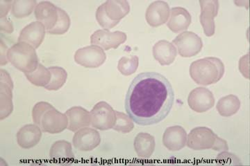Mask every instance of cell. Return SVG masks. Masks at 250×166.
<instances>
[{"label":"cell","instance_id":"cell-31","mask_svg":"<svg viewBox=\"0 0 250 166\" xmlns=\"http://www.w3.org/2000/svg\"><path fill=\"white\" fill-rule=\"evenodd\" d=\"M116 123L112 129L123 134H126L133 130L134 128V121L129 116L118 111H116Z\"/></svg>","mask_w":250,"mask_h":166},{"label":"cell","instance_id":"cell-35","mask_svg":"<svg viewBox=\"0 0 250 166\" xmlns=\"http://www.w3.org/2000/svg\"><path fill=\"white\" fill-rule=\"evenodd\" d=\"M13 1H1V18H6L9 10L12 8Z\"/></svg>","mask_w":250,"mask_h":166},{"label":"cell","instance_id":"cell-36","mask_svg":"<svg viewBox=\"0 0 250 166\" xmlns=\"http://www.w3.org/2000/svg\"><path fill=\"white\" fill-rule=\"evenodd\" d=\"M9 49H7L4 42L1 41V65H4L7 63V52Z\"/></svg>","mask_w":250,"mask_h":166},{"label":"cell","instance_id":"cell-20","mask_svg":"<svg viewBox=\"0 0 250 166\" xmlns=\"http://www.w3.org/2000/svg\"><path fill=\"white\" fill-rule=\"evenodd\" d=\"M192 22V17L187 9L174 7L170 10V17L167 22V27L175 34L187 30Z\"/></svg>","mask_w":250,"mask_h":166},{"label":"cell","instance_id":"cell-15","mask_svg":"<svg viewBox=\"0 0 250 166\" xmlns=\"http://www.w3.org/2000/svg\"><path fill=\"white\" fill-rule=\"evenodd\" d=\"M57 6L48 1H42L36 5L34 15L38 22L45 26L46 31L53 29L58 20Z\"/></svg>","mask_w":250,"mask_h":166},{"label":"cell","instance_id":"cell-2","mask_svg":"<svg viewBox=\"0 0 250 166\" xmlns=\"http://www.w3.org/2000/svg\"><path fill=\"white\" fill-rule=\"evenodd\" d=\"M34 124L43 132L56 134L62 133L67 128V118L65 114L59 111L47 102H39L32 110Z\"/></svg>","mask_w":250,"mask_h":166},{"label":"cell","instance_id":"cell-30","mask_svg":"<svg viewBox=\"0 0 250 166\" xmlns=\"http://www.w3.org/2000/svg\"><path fill=\"white\" fill-rule=\"evenodd\" d=\"M58 10V20L53 29L47 31V34L51 35H63L70 29V18L64 10L57 8Z\"/></svg>","mask_w":250,"mask_h":166},{"label":"cell","instance_id":"cell-10","mask_svg":"<svg viewBox=\"0 0 250 166\" xmlns=\"http://www.w3.org/2000/svg\"><path fill=\"white\" fill-rule=\"evenodd\" d=\"M188 104L195 112H206L214 106V96L208 89L195 88L189 93Z\"/></svg>","mask_w":250,"mask_h":166},{"label":"cell","instance_id":"cell-19","mask_svg":"<svg viewBox=\"0 0 250 166\" xmlns=\"http://www.w3.org/2000/svg\"><path fill=\"white\" fill-rule=\"evenodd\" d=\"M42 130L35 124L23 126L17 133L18 144L23 149H30L40 142Z\"/></svg>","mask_w":250,"mask_h":166},{"label":"cell","instance_id":"cell-25","mask_svg":"<svg viewBox=\"0 0 250 166\" xmlns=\"http://www.w3.org/2000/svg\"><path fill=\"white\" fill-rule=\"evenodd\" d=\"M49 156L54 160H71L74 158L71 144L63 140L56 141L51 147Z\"/></svg>","mask_w":250,"mask_h":166},{"label":"cell","instance_id":"cell-1","mask_svg":"<svg viewBox=\"0 0 250 166\" xmlns=\"http://www.w3.org/2000/svg\"><path fill=\"white\" fill-rule=\"evenodd\" d=\"M174 101L173 89L164 75L144 72L131 82L125 99V110L138 125L152 126L167 117Z\"/></svg>","mask_w":250,"mask_h":166},{"label":"cell","instance_id":"cell-28","mask_svg":"<svg viewBox=\"0 0 250 166\" xmlns=\"http://www.w3.org/2000/svg\"><path fill=\"white\" fill-rule=\"evenodd\" d=\"M48 70L51 72L52 78L45 88L49 91H57L60 90L66 82L67 72L61 67H50Z\"/></svg>","mask_w":250,"mask_h":166},{"label":"cell","instance_id":"cell-33","mask_svg":"<svg viewBox=\"0 0 250 166\" xmlns=\"http://www.w3.org/2000/svg\"><path fill=\"white\" fill-rule=\"evenodd\" d=\"M216 163L218 165L241 166L242 163L235 154L223 151L219 154L216 158Z\"/></svg>","mask_w":250,"mask_h":166},{"label":"cell","instance_id":"cell-23","mask_svg":"<svg viewBox=\"0 0 250 166\" xmlns=\"http://www.w3.org/2000/svg\"><path fill=\"white\" fill-rule=\"evenodd\" d=\"M104 5L106 16L114 22H120L130 11L129 2L126 0H107Z\"/></svg>","mask_w":250,"mask_h":166},{"label":"cell","instance_id":"cell-4","mask_svg":"<svg viewBox=\"0 0 250 166\" xmlns=\"http://www.w3.org/2000/svg\"><path fill=\"white\" fill-rule=\"evenodd\" d=\"M187 145L194 150H205L212 149L216 151H228V142L218 137L209 128L198 127L194 128L187 136Z\"/></svg>","mask_w":250,"mask_h":166},{"label":"cell","instance_id":"cell-24","mask_svg":"<svg viewBox=\"0 0 250 166\" xmlns=\"http://www.w3.org/2000/svg\"><path fill=\"white\" fill-rule=\"evenodd\" d=\"M241 108V101L235 95H228L220 98L217 103L216 109L224 117H230L236 114Z\"/></svg>","mask_w":250,"mask_h":166},{"label":"cell","instance_id":"cell-16","mask_svg":"<svg viewBox=\"0 0 250 166\" xmlns=\"http://www.w3.org/2000/svg\"><path fill=\"white\" fill-rule=\"evenodd\" d=\"M46 29L42 23L33 22L23 28L21 31L18 42H26L34 49L39 48L45 38Z\"/></svg>","mask_w":250,"mask_h":166},{"label":"cell","instance_id":"cell-11","mask_svg":"<svg viewBox=\"0 0 250 166\" xmlns=\"http://www.w3.org/2000/svg\"><path fill=\"white\" fill-rule=\"evenodd\" d=\"M72 143L78 150L89 152L100 146L101 136L96 129L90 128H82L74 134Z\"/></svg>","mask_w":250,"mask_h":166},{"label":"cell","instance_id":"cell-27","mask_svg":"<svg viewBox=\"0 0 250 166\" xmlns=\"http://www.w3.org/2000/svg\"><path fill=\"white\" fill-rule=\"evenodd\" d=\"M27 80L33 85L37 87H45L48 85L52 78V74L48 69L42 64H39L37 69L31 73L25 74Z\"/></svg>","mask_w":250,"mask_h":166},{"label":"cell","instance_id":"cell-22","mask_svg":"<svg viewBox=\"0 0 250 166\" xmlns=\"http://www.w3.org/2000/svg\"><path fill=\"white\" fill-rule=\"evenodd\" d=\"M134 146L135 151L139 157L148 159L154 153L155 139L148 133L141 132L135 138Z\"/></svg>","mask_w":250,"mask_h":166},{"label":"cell","instance_id":"cell-26","mask_svg":"<svg viewBox=\"0 0 250 166\" xmlns=\"http://www.w3.org/2000/svg\"><path fill=\"white\" fill-rule=\"evenodd\" d=\"M36 0H15L11 8V14L18 19L27 18L35 10Z\"/></svg>","mask_w":250,"mask_h":166},{"label":"cell","instance_id":"cell-7","mask_svg":"<svg viewBox=\"0 0 250 166\" xmlns=\"http://www.w3.org/2000/svg\"><path fill=\"white\" fill-rule=\"evenodd\" d=\"M179 55L183 57L195 56L203 47L201 37L192 31H184L172 40Z\"/></svg>","mask_w":250,"mask_h":166},{"label":"cell","instance_id":"cell-34","mask_svg":"<svg viewBox=\"0 0 250 166\" xmlns=\"http://www.w3.org/2000/svg\"><path fill=\"white\" fill-rule=\"evenodd\" d=\"M1 31L6 34H11L14 31V26L12 22L7 17L1 18V24H0Z\"/></svg>","mask_w":250,"mask_h":166},{"label":"cell","instance_id":"cell-32","mask_svg":"<svg viewBox=\"0 0 250 166\" xmlns=\"http://www.w3.org/2000/svg\"><path fill=\"white\" fill-rule=\"evenodd\" d=\"M95 17H96L98 24L104 29H107V30L113 29L114 26H116L119 23L112 21L107 17L106 12H105L104 5V4L99 6L96 11V14H95Z\"/></svg>","mask_w":250,"mask_h":166},{"label":"cell","instance_id":"cell-14","mask_svg":"<svg viewBox=\"0 0 250 166\" xmlns=\"http://www.w3.org/2000/svg\"><path fill=\"white\" fill-rule=\"evenodd\" d=\"M13 89L14 84L6 71L1 70V120L4 119L12 113Z\"/></svg>","mask_w":250,"mask_h":166},{"label":"cell","instance_id":"cell-5","mask_svg":"<svg viewBox=\"0 0 250 166\" xmlns=\"http://www.w3.org/2000/svg\"><path fill=\"white\" fill-rule=\"evenodd\" d=\"M7 59L8 61L24 74L34 72L39 64L35 49L23 42H18L9 49Z\"/></svg>","mask_w":250,"mask_h":166},{"label":"cell","instance_id":"cell-3","mask_svg":"<svg viewBox=\"0 0 250 166\" xmlns=\"http://www.w3.org/2000/svg\"><path fill=\"white\" fill-rule=\"evenodd\" d=\"M189 72L197 85L208 86L221 80L225 74V65L218 57H205L192 62Z\"/></svg>","mask_w":250,"mask_h":166},{"label":"cell","instance_id":"cell-8","mask_svg":"<svg viewBox=\"0 0 250 166\" xmlns=\"http://www.w3.org/2000/svg\"><path fill=\"white\" fill-rule=\"evenodd\" d=\"M74 59L76 63L85 68H98L106 61V55L101 47L90 45L78 49Z\"/></svg>","mask_w":250,"mask_h":166},{"label":"cell","instance_id":"cell-21","mask_svg":"<svg viewBox=\"0 0 250 166\" xmlns=\"http://www.w3.org/2000/svg\"><path fill=\"white\" fill-rule=\"evenodd\" d=\"M153 55L161 65H170L177 57V51L174 44L167 40L161 39L153 47Z\"/></svg>","mask_w":250,"mask_h":166},{"label":"cell","instance_id":"cell-9","mask_svg":"<svg viewBox=\"0 0 250 166\" xmlns=\"http://www.w3.org/2000/svg\"><path fill=\"white\" fill-rule=\"evenodd\" d=\"M127 39L126 34L122 31L111 32L107 29H100L95 31L90 36V43L101 47L104 51L117 49L125 43Z\"/></svg>","mask_w":250,"mask_h":166},{"label":"cell","instance_id":"cell-18","mask_svg":"<svg viewBox=\"0 0 250 166\" xmlns=\"http://www.w3.org/2000/svg\"><path fill=\"white\" fill-rule=\"evenodd\" d=\"M67 118L68 130L76 132L90 125V114L88 111L80 106L72 107L65 112Z\"/></svg>","mask_w":250,"mask_h":166},{"label":"cell","instance_id":"cell-6","mask_svg":"<svg viewBox=\"0 0 250 166\" xmlns=\"http://www.w3.org/2000/svg\"><path fill=\"white\" fill-rule=\"evenodd\" d=\"M90 125L99 130L112 129L116 123V110L106 103L99 102L90 111Z\"/></svg>","mask_w":250,"mask_h":166},{"label":"cell","instance_id":"cell-13","mask_svg":"<svg viewBox=\"0 0 250 166\" xmlns=\"http://www.w3.org/2000/svg\"><path fill=\"white\" fill-rule=\"evenodd\" d=\"M170 9L168 4L164 1H155L148 6L146 19L149 25L158 27L168 20Z\"/></svg>","mask_w":250,"mask_h":166},{"label":"cell","instance_id":"cell-17","mask_svg":"<svg viewBox=\"0 0 250 166\" xmlns=\"http://www.w3.org/2000/svg\"><path fill=\"white\" fill-rule=\"evenodd\" d=\"M187 131L182 126H172L166 129L163 144L170 151H179L187 146Z\"/></svg>","mask_w":250,"mask_h":166},{"label":"cell","instance_id":"cell-12","mask_svg":"<svg viewBox=\"0 0 250 166\" xmlns=\"http://www.w3.org/2000/svg\"><path fill=\"white\" fill-rule=\"evenodd\" d=\"M201 14L200 23L203 27L204 32L207 37H211L215 34V18L218 16L219 1L218 0H203L200 1Z\"/></svg>","mask_w":250,"mask_h":166},{"label":"cell","instance_id":"cell-29","mask_svg":"<svg viewBox=\"0 0 250 166\" xmlns=\"http://www.w3.org/2000/svg\"><path fill=\"white\" fill-rule=\"evenodd\" d=\"M139 65V58L137 55L123 56L118 61V70L122 74L128 76L134 74L137 71Z\"/></svg>","mask_w":250,"mask_h":166}]
</instances>
